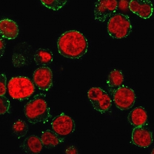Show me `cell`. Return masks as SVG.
Returning a JSON list of instances; mask_svg holds the SVG:
<instances>
[{"instance_id":"1","label":"cell","mask_w":154,"mask_h":154,"mask_svg":"<svg viewBox=\"0 0 154 154\" xmlns=\"http://www.w3.org/2000/svg\"><path fill=\"white\" fill-rule=\"evenodd\" d=\"M59 53L67 58L79 59L87 53L88 42L83 34L77 30L66 31L58 40Z\"/></svg>"},{"instance_id":"2","label":"cell","mask_w":154,"mask_h":154,"mask_svg":"<svg viewBox=\"0 0 154 154\" xmlns=\"http://www.w3.org/2000/svg\"><path fill=\"white\" fill-rule=\"evenodd\" d=\"M45 99L44 94H38L35 95L25 105V115L27 121L31 124L45 123L52 117L50 108Z\"/></svg>"},{"instance_id":"3","label":"cell","mask_w":154,"mask_h":154,"mask_svg":"<svg viewBox=\"0 0 154 154\" xmlns=\"http://www.w3.org/2000/svg\"><path fill=\"white\" fill-rule=\"evenodd\" d=\"M8 92L12 98L24 100L30 97L35 91V85L32 82L26 77L12 78L8 85Z\"/></svg>"},{"instance_id":"4","label":"cell","mask_w":154,"mask_h":154,"mask_svg":"<svg viewBox=\"0 0 154 154\" xmlns=\"http://www.w3.org/2000/svg\"><path fill=\"white\" fill-rule=\"evenodd\" d=\"M132 31L130 18L122 14H115L107 23V31L113 38L121 39L129 35Z\"/></svg>"},{"instance_id":"5","label":"cell","mask_w":154,"mask_h":154,"mask_svg":"<svg viewBox=\"0 0 154 154\" xmlns=\"http://www.w3.org/2000/svg\"><path fill=\"white\" fill-rule=\"evenodd\" d=\"M113 100L116 106L120 110H129L134 104L136 95L134 91L125 86H121L116 89L111 90Z\"/></svg>"},{"instance_id":"6","label":"cell","mask_w":154,"mask_h":154,"mask_svg":"<svg viewBox=\"0 0 154 154\" xmlns=\"http://www.w3.org/2000/svg\"><path fill=\"white\" fill-rule=\"evenodd\" d=\"M88 97L95 110L104 113L110 109L112 101L106 91L99 87H93L89 89Z\"/></svg>"},{"instance_id":"7","label":"cell","mask_w":154,"mask_h":154,"mask_svg":"<svg viewBox=\"0 0 154 154\" xmlns=\"http://www.w3.org/2000/svg\"><path fill=\"white\" fill-rule=\"evenodd\" d=\"M118 7L117 0H97L94 11L95 20L103 22L116 12Z\"/></svg>"},{"instance_id":"8","label":"cell","mask_w":154,"mask_h":154,"mask_svg":"<svg viewBox=\"0 0 154 154\" xmlns=\"http://www.w3.org/2000/svg\"><path fill=\"white\" fill-rule=\"evenodd\" d=\"M51 125L54 132L61 136L70 134L75 131V128L74 120L63 113L55 117L52 120Z\"/></svg>"},{"instance_id":"9","label":"cell","mask_w":154,"mask_h":154,"mask_svg":"<svg viewBox=\"0 0 154 154\" xmlns=\"http://www.w3.org/2000/svg\"><path fill=\"white\" fill-rule=\"evenodd\" d=\"M53 72L49 67L42 66L36 69L33 74V80L40 90L48 91L53 86Z\"/></svg>"},{"instance_id":"10","label":"cell","mask_w":154,"mask_h":154,"mask_svg":"<svg viewBox=\"0 0 154 154\" xmlns=\"http://www.w3.org/2000/svg\"><path fill=\"white\" fill-rule=\"evenodd\" d=\"M132 140L133 143L136 146L147 148L152 143V134L147 128L143 126L136 127L133 129Z\"/></svg>"},{"instance_id":"11","label":"cell","mask_w":154,"mask_h":154,"mask_svg":"<svg viewBox=\"0 0 154 154\" xmlns=\"http://www.w3.org/2000/svg\"><path fill=\"white\" fill-rule=\"evenodd\" d=\"M129 8L133 13L144 19L150 18L153 11L152 3L150 0H131Z\"/></svg>"},{"instance_id":"12","label":"cell","mask_w":154,"mask_h":154,"mask_svg":"<svg viewBox=\"0 0 154 154\" xmlns=\"http://www.w3.org/2000/svg\"><path fill=\"white\" fill-rule=\"evenodd\" d=\"M19 30L17 24L14 21L8 19L0 21V35L3 38L14 39L17 37Z\"/></svg>"},{"instance_id":"13","label":"cell","mask_w":154,"mask_h":154,"mask_svg":"<svg viewBox=\"0 0 154 154\" xmlns=\"http://www.w3.org/2000/svg\"><path fill=\"white\" fill-rule=\"evenodd\" d=\"M43 147L40 138L35 135L27 137L20 146V148L24 152L31 154L39 153Z\"/></svg>"},{"instance_id":"14","label":"cell","mask_w":154,"mask_h":154,"mask_svg":"<svg viewBox=\"0 0 154 154\" xmlns=\"http://www.w3.org/2000/svg\"><path fill=\"white\" fill-rule=\"evenodd\" d=\"M40 139L43 146L47 149L54 148L64 141L63 138L50 130L44 131Z\"/></svg>"},{"instance_id":"15","label":"cell","mask_w":154,"mask_h":154,"mask_svg":"<svg viewBox=\"0 0 154 154\" xmlns=\"http://www.w3.org/2000/svg\"><path fill=\"white\" fill-rule=\"evenodd\" d=\"M148 119L147 112L144 108L139 107L132 110L128 116L129 122L135 127L143 126Z\"/></svg>"},{"instance_id":"16","label":"cell","mask_w":154,"mask_h":154,"mask_svg":"<svg viewBox=\"0 0 154 154\" xmlns=\"http://www.w3.org/2000/svg\"><path fill=\"white\" fill-rule=\"evenodd\" d=\"M34 58L37 65L43 66L48 65L53 61V53L47 48H39L36 51Z\"/></svg>"},{"instance_id":"17","label":"cell","mask_w":154,"mask_h":154,"mask_svg":"<svg viewBox=\"0 0 154 154\" xmlns=\"http://www.w3.org/2000/svg\"><path fill=\"white\" fill-rule=\"evenodd\" d=\"M124 81V76L121 71L115 70L111 71L108 75L107 80V85L110 91L116 89L122 85Z\"/></svg>"},{"instance_id":"18","label":"cell","mask_w":154,"mask_h":154,"mask_svg":"<svg viewBox=\"0 0 154 154\" xmlns=\"http://www.w3.org/2000/svg\"><path fill=\"white\" fill-rule=\"evenodd\" d=\"M12 130L15 136L20 139L26 135L29 131V127L25 122L19 120L13 124Z\"/></svg>"},{"instance_id":"19","label":"cell","mask_w":154,"mask_h":154,"mask_svg":"<svg viewBox=\"0 0 154 154\" xmlns=\"http://www.w3.org/2000/svg\"><path fill=\"white\" fill-rule=\"evenodd\" d=\"M45 6L54 11H57L63 7L67 0H40Z\"/></svg>"},{"instance_id":"20","label":"cell","mask_w":154,"mask_h":154,"mask_svg":"<svg viewBox=\"0 0 154 154\" xmlns=\"http://www.w3.org/2000/svg\"><path fill=\"white\" fill-rule=\"evenodd\" d=\"M10 109V102L4 95L0 96V115L8 112Z\"/></svg>"},{"instance_id":"21","label":"cell","mask_w":154,"mask_h":154,"mask_svg":"<svg viewBox=\"0 0 154 154\" xmlns=\"http://www.w3.org/2000/svg\"><path fill=\"white\" fill-rule=\"evenodd\" d=\"M7 78L5 74L0 75V96L6 94L7 88Z\"/></svg>"},{"instance_id":"22","label":"cell","mask_w":154,"mask_h":154,"mask_svg":"<svg viewBox=\"0 0 154 154\" xmlns=\"http://www.w3.org/2000/svg\"><path fill=\"white\" fill-rule=\"evenodd\" d=\"M129 5L128 0H120L118 4V7L122 10H126L129 8Z\"/></svg>"},{"instance_id":"23","label":"cell","mask_w":154,"mask_h":154,"mask_svg":"<svg viewBox=\"0 0 154 154\" xmlns=\"http://www.w3.org/2000/svg\"><path fill=\"white\" fill-rule=\"evenodd\" d=\"M6 44L5 42L2 39L0 38V58L3 56L5 52Z\"/></svg>"},{"instance_id":"24","label":"cell","mask_w":154,"mask_h":154,"mask_svg":"<svg viewBox=\"0 0 154 154\" xmlns=\"http://www.w3.org/2000/svg\"><path fill=\"white\" fill-rule=\"evenodd\" d=\"M65 153L67 154H78V150L74 146H71L67 148L66 150Z\"/></svg>"}]
</instances>
